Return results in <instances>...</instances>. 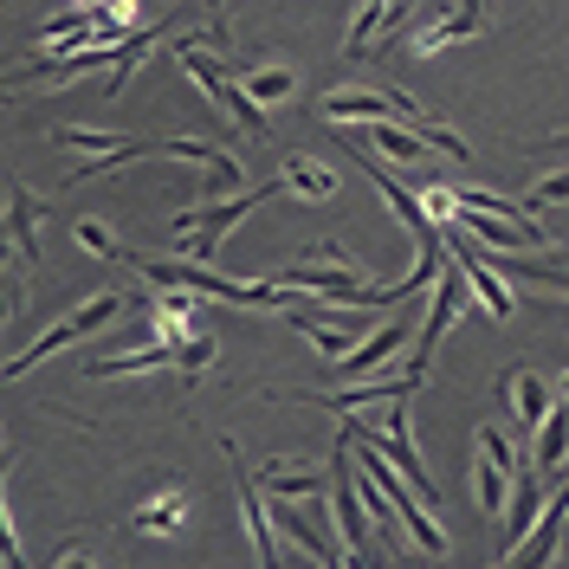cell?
<instances>
[{
    "label": "cell",
    "mask_w": 569,
    "mask_h": 569,
    "mask_svg": "<svg viewBox=\"0 0 569 569\" xmlns=\"http://www.w3.org/2000/svg\"><path fill=\"white\" fill-rule=\"evenodd\" d=\"M421 137L433 142L440 156H453V162H466V156H472V149H466V137H453V130H447V123H433V117H421Z\"/></svg>",
    "instance_id": "obj_30"
},
{
    "label": "cell",
    "mask_w": 569,
    "mask_h": 569,
    "mask_svg": "<svg viewBox=\"0 0 569 569\" xmlns=\"http://www.w3.org/2000/svg\"><path fill=\"white\" fill-rule=\"evenodd\" d=\"M318 117L330 123V130H369V123H389V117H401V123H421L415 98H401V91H382V84L330 91V98H318Z\"/></svg>",
    "instance_id": "obj_7"
},
{
    "label": "cell",
    "mask_w": 569,
    "mask_h": 569,
    "mask_svg": "<svg viewBox=\"0 0 569 569\" xmlns=\"http://www.w3.org/2000/svg\"><path fill=\"white\" fill-rule=\"evenodd\" d=\"M415 330H421V323H408V318H395V323H376V330H369V337H362V343H356V350L343 356V362H337V369H343V382H362V376H376V369H389L395 356H401L408 343H415Z\"/></svg>",
    "instance_id": "obj_15"
},
{
    "label": "cell",
    "mask_w": 569,
    "mask_h": 569,
    "mask_svg": "<svg viewBox=\"0 0 569 569\" xmlns=\"http://www.w3.org/2000/svg\"><path fill=\"white\" fill-rule=\"evenodd\" d=\"M52 142L78 149V169L66 181H104L110 169L137 162V156H156V137H130V130H84V123H66L52 130Z\"/></svg>",
    "instance_id": "obj_6"
},
{
    "label": "cell",
    "mask_w": 569,
    "mask_h": 569,
    "mask_svg": "<svg viewBox=\"0 0 569 569\" xmlns=\"http://www.w3.org/2000/svg\"><path fill=\"white\" fill-rule=\"evenodd\" d=\"M117 311H123V291H91V298H84V305H71V311H66L59 323H52L46 337H33V350H13V356H7V376L20 382V376H27L33 362H46V356L71 350V343H84V337H98V330H104V323L117 318Z\"/></svg>",
    "instance_id": "obj_5"
},
{
    "label": "cell",
    "mask_w": 569,
    "mask_h": 569,
    "mask_svg": "<svg viewBox=\"0 0 569 569\" xmlns=\"http://www.w3.org/2000/svg\"><path fill=\"white\" fill-rule=\"evenodd\" d=\"M472 440H479V453H472V505H479L486 525H498L505 498H511V479H518V453H511V440L498 427H479Z\"/></svg>",
    "instance_id": "obj_8"
},
{
    "label": "cell",
    "mask_w": 569,
    "mask_h": 569,
    "mask_svg": "<svg viewBox=\"0 0 569 569\" xmlns=\"http://www.w3.org/2000/svg\"><path fill=\"white\" fill-rule=\"evenodd\" d=\"M98 13H104V20H110V27H117L123 39H130V33H142V0H104Z\"/></svg>",
    "instance_id": "obj_29"
},
{
    "label": "cell",
    "mask_w": 569,
    "mask_h": 569,
    "mask_svg": "<svg viewBox=\"0 0 569 569\" xmlns=\"http://www.w3.org/2000/svg\"><path fill=\"white\" fill-rule=\"evenodd\" d=\"M279 181L298 201H337V188H343V176L318 156H279Z\"/></svg>",
    "instance_id": "obj_19"
},
{
    "label": "cell",
    "mask_w": 569,
    "mask_h": 569,
    "mask_svg": "<svg viewBox=\"0 0 569 569\" xmlns=\"http://www.w3.org/2000/svg\"><path fill=\"white\" fill-rule=\"evenodd\" d=\"M137 272L149 284H181V291H201V298H220V305H247V311H284L298 291L279 279H220L208 272V259H137Z\"/></svg>",
    "instance_id": "obj_1"
},
{
    "label": "cell",
    "mask_w": 569,
    "mask_h": 569,
    "mask_svg": "<svg viewBox=\"0 0 569 569\" xmlns=\"http://www.w3.org/2000/svg\"><path fill=\"white\" fill-rule=\"evenodd\" d=\"M272 279L291 284V291H305V298H323V305H350V311H382V305H401L408 298L401 279L369 284L356 272V259H284Z\"/></svg>",
    "instance_id": "obj_2"
},
{
    "label": "cell",
    "mask_w": 569,
    "mask_h": 569,
    "mask_svg": "<svg viewBox=\"0 0 569 569\" xmlns=\"http://www.w3.org/2000/svg\"><path fill=\"white\" fill-rule=\"evenodd\" d=\"M188 518H194V492H188V486H162V492H149L137 505V531L142 537H181Z\"/></svg>",
    "instance_id": "obj_16"
},
{
    "label": "cell",
    "mask_w": 569,
    "mask_h": 569,
    "mask_svg": "<svg viewBox=\"0 0 569 569\" xmlns=\"http://www.w3.org/2000/svg\"><path fill=\"white\" fill-rule=\"evenodd\" d=\"M266 492L311 505L318 492H330V472H323V466H311V460H266Z\"/></svg>",
    "instance_id": "obj_22"
},
{
    "label": "cell",
    "mask_w": 569,
    "mask_h": 569,
    "mask_svg": "<svg viewBox=\"0 0 569 569\" xmlns=\"http://www.w3.org/2000/svg\"><path fill=\"white\" fill-rule=\"evenodd\" d=\"M156 156H169V162H194V169H208V194H240V181H247V169L227 156V149H213V142H201V137H156Z\"/></svg>",
    "instance_id": "obj_14"
},
{
    "label": "cell",
    "mask_w": 569,
    "mask_h": 569,
    "mask_svg": "<svg viewBox=\"0 0 569 569\" xmlns=\"http://www.w3.org/2000/svg\"><path fill=\"white\" fill-rule=\"evenodd\" d=\"M39 220H46V208L13 181V188H7V252H13L20 266H33V272H39Z\"/></svg>",
    "instance_id": "obj_17"
},
{
    "label": "cell",
    "mask_w": 569,
    "mask_h": 569,
    "mask_svg": "<svg viewBox=\"0 0 569 569\" xmlns=\"http://www.w3.org/2000/svg\"><path fill=\"white\" fill-rule=\"evenodd\" d=\"M156 369H176V343H137L123 356H98L84 376L91 382H117V376H156Z\"/></svg>",
    "instance_id": "obj_20"
},
{
    "label": "cell",
    "mask_w": 569,
    "mask_h": 569,
    "mask_svg": "<svg viewBox=\"0 0 569 569\" xmlns=\"http://www.w3.org/2000/svg\"><path fill=\"white\" fill-rule=\"evenodd\" d=\"M369 142H376V156H389V162H401V169H415V162H433V156H440V149L421 137V123H415V130H401V117L369 123Z\"/></svg>",
    "instance_id": "obj_23"
},
{
    "label": "cell",
    "mask_w": 569,
    "mask_h": 569,
    "mask_svg": "<svg viewBox=\"0 0 569 569\" xmlns=\"http://www.w3.org/2000/svg\"><path fill=\"white\" fill-rule=\"evenodd\" d=\"M498 389H505V401H511V415H518V427H531V433L543 427V415H550V401H557V382H543L537 369H511V376H505Z\"/></svg>",
    "instance_id": "obj_18"
},
{
    "label": "cell",
    "mask_w": 569,
    "mask_h": 569,
    "mask_svg": "<svg viewBox=\"0 0 569 569\" xmlns=\"http://www.w3.org/2000/svg\"><path fill=\"white\" fill-rule=\"evenodd\" d=\"M330 511H337V537H343V557L350 563H376V511L362 498V466H356V447L337 433V453H330Z\"/></svg>",
    "instance_id": "obj_4"
},
{
    "label": "cell",
    "mask_w": 569,
    "mask_h": 569,
    "mask_svg": "<svg viewBox=\"0 0 569 569\" xmlns=\"http://www.w3.org/2000/svg\"><path fill=\"white\" fill-rule=\"evenodd\" d=\"M531 208H569V169L563 176H543V181H531V194H525Z\"/></svg>",
    "instance_id": "obj_28"
},
{
    "label": "cell",
    "mask_w": 569,
    "mask_h": 569,
    "mask_svg": "<svg viewBox=\"0 0 569 569\" xmlns=\"http://www.w3.org/2000/svg\"><path fill=\"white\" fill-rule=\"evenodd\" d=\"M447 247H453V259L466 266V279H472V298H479L492 318H511V311H518V291L498 279V266H492V259H486L479 247H472V240H466L460 220H447Z\"/></svg>",
    "instance_id": "obj_13"
},
{
    "label": "cell",
    "mask_w": 569,
    "mask_h": 569,
    "mask_svg": "<svg viewBox=\"0 0 569 569\" xmlns=\"http://www.w3.org/2000/svg\"><path fill=\"white\" fill-rule=\"evenodd\" d=\"M408 13H415V0H356L350 33H343V59H369V52H382L395 33L408 39Z\"/></svg>",
    "instance_id": "obj_11"
},
{
    "label": "cell",
    "mask_w": 569,
    "mask_h": 569,
    "mask_svg": "<svg viewBox=\"0 0 569 569\" xmlns=\"http://www.w3.org/2000/svg\"><path fill=\"white\" fill-rule=\"evenodd\" d=\"M71 240H78V252H91V259H110V266H123V259H130V247L110 233V220H91V213L71 227Z\"/></svg>",
    "instance_id": "obj_27"
},
{
    "label": "cell",
    "mask_w": 569,
    "mask_h": 569,
    "mask_svg": "<svg viewBox=\"0 0 569 569\" xmlns=\"http://www.w3.org/2000/svg\"><path fill=\"white\" fill-rule=\"evenodd\" d=\"M537 511H543V472L531 466V472H518V479H511V498H505V537L518 543V537L537 525Z\"/></svg>",
    "instance_id": "obj_24"
},
{
    "label": "cell",
    "mask_w": 569,
    "mask_h": 569,
    "mask_svg": "<svg viewBox=\"0 0 569 569\" xmlns=\"http://www.w3.org/2000/svg\"><path fill=\"white\" fill-rule=\"evenodd\" d=\"M486 27H492V0H440L433 20L408 27V52H415V59H433V52H447V46L479 39Z\"/></svg>",
    "instance_id": "obj_9"
},
{
    "label": "cell",
    "mask_w": 569,
    "mask_h": 569,
    "mask_svg": "<svg viewBox=\"0 0 569 569\" xmlns=\"http://www.w3.org/2000/svg\"><path fill=\"white\" fill-rule=\"evenodd\" d=\"M557 395H569V369H563V376H557Z\"/></svg>",
    "instance_id": "obj_32"
},
{
    "label": "cell",
    "mask_w": 569,
    "mask_h": 569,
    "mask_svg": "<svg viewBox=\"0 0 569 569\" xmlns=\"http://www.w3.org/2000/svg\"><path fill=\"white\" fill-rule=\"evenodd\" d=\"M563 531H569V479L557 472L550 479V511H537V525L505 550V563H557L563 557Z\"/></svg>",
    "instance_id": "obj_12"
},
{
    "label": "cell",
    "mask_w": 569,
    "mask_h": 569,
    "mask_svg": "<svg viewBox=\"0 0 569 569\" xmlns=\"http://www.w3.org/2000/svg\"><path fill=\"white\" fill-rule=\"evenodd\" d=\"M220 453H227V466H233V498H240V525H247L252 557L272 569V563H279V525H272V498H266V492L247 479V466H240V440H220Z\"/></svg>",
    "instance_id": "obj_10"
},
{
    "label": "cell",
    "mask_w": 569,
    "mask_h": 569,
    "mask_svg": "<svg viewBox=\"0 0 569 569\" xmlns=\"http://www.w3.org/2000/svg\"><path fill=\"white\" fill-rule=\"evenodd\" d=\"M279 188H284V181H252V188H240V194H220V201H208V208H181L176 220H169V233H176V247L188 252V259H213V252H220V240H227L233 227H247V220L266 208Z\"/></svg>",
    "instance_id": "obj_3"
},
{
    "label": "cell",
    "mask_w": 569,
    "mask_h": 569,
    "mask_svg": "<svg viewBox=\"0 0 569 569\" xmlns=\"http://www.w3.org/2000/svg\"><path fill=\"white\" fill-rule=\"evenodd\" d=\"M208 7H213V13H220V7H227V0H208Z\"/></svg>",
    "instance_id": "obj_34"
},
{
    "label": "cell",
    "mask_w": 569,
    "mask_h": 569,
    "mask_svg": "<svg viewBox=\"0 0 569 569\" xmlns=\"http://www.w3.org/2000/svg\"><path fill=\"white\" fill-rule=\"evenodd\" d=\"M213 356H220V337H213L208 323H201V330H188V337L176 343V376H188V382H201Z\"/></svg>",
    "instance_id": "obj_26"
},
{
    "label": "cell",
    "mask_w": 569,
    "mask_h": 569,
    "mask_svg": "<svg viewBox=\"0 0 569 569\" xmlns=\"http://www.w3.org/2000/svg\"><path fill=\"white\" fill-rule=\"evenodd\" d=\"M531 466L543 472V479H557V472L569 466V395H557V401H550V415H543V427H537Z\"/></svg>",
    "instance_id": "obj_21"
},
{
    "label": "cell",
    "mask_w": 569,
    "mask_h": 569,
    "mask_svg": "<svg viewBox=\"0 0 569 569\" xmlns=\"http://www.w3.org/2000/svg\"><path fill=\"white\" fill-rule=\"evenodd\" d=\"M240 84H247L259 104H291L298 98V66H279V59H266V66H240Z\"/></svg>",
    "instance_id": "obj_25"
},
{
    "label": "cell",
    "mask_w": 569,
    "mask_h": 569,
    "mask_svg": "<svg viewBox=\"0 0 569 569\" xmlns=\"http://www.w3.org/2000/svg\"><path fill=\"white\" fill-rule=\"evenodd\" d=\"M71 7H104V0H71Z\"/></svg>",
    "instance_id": "obj_33"
},
{
    "label": "cell",
    "mask_w": 569,
    "mask_h": 569,
    "mask_svg": "<svg viewBox=\"0 0 569 569\" xmlns=\"http://www.w3.org/2000/svg\"><path fill=\"white\" fill-rule=\"evenodd\" d=\"M71 563H98V550H91V537H71L66 550L52 557V569H71Z\"/></svg>",
    "instance_id": "obj_31"
}]
</instances>
